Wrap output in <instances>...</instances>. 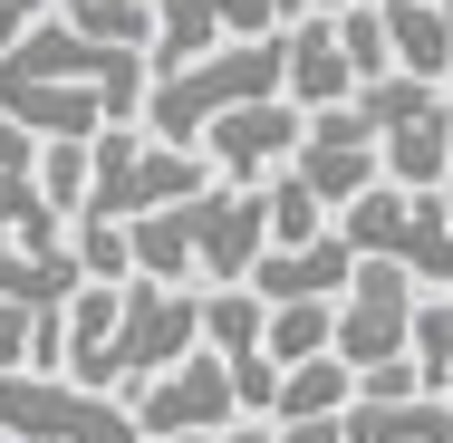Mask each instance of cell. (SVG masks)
Instances as JSON below:
<instances>
[{
	"label": "cell",
	"instance_id": "12",
	"mask_svg": "<svg viewBox=\"0 0 453 443\" xmlns=\"http://www.w3.org/2000/svg\"><path fill=\"white\" fill-rule=\"evenodd\" d=\"M280 96H289L299 116H319V106H348V96H357L348 58H338V29H328L319 10H299V19L280 29Z\"/></svg>",
	"mask_w": 453,
	"mask_h": 443
},
{
	"label": "cell",
	"instance_id": "31",
	"mask_svg": "<svg viewBox=\"0 0 453 443\" xmlns=\"http://www.w3.org/2000/svg\"><path fill=\"white\" fill-rule=\"evenodd\" d=\"M434 202H444V222H453V164H444V183H434Z\"/></svg>",
	"mask_w": 453,
	"mask_h": 443
},
{
	"label": "cell",
	"instance_id": "13",
	"mask_svg": "<svg viewBox=\"0 0 453 443\" xmlns=\"http://www.w3.org/2000/svg\"><path fill=\"white\" fill-rule=\"evenodd\" d=\"M348 270H357V251H348L338 232H319V241H299V251H261L242 289H251L261 309H289V299H338Z\"/></svg>",
	"mask_w": 453,
	"mask_h": 443
},
{
	"label": "cell",
	"instance_id": "20",
	"mask_svg": "<svg viewBox=\"0 0 453 443\" xmlns=\"http://www.w3.org/2000/svg\"><path fill=\"white\" fill-rule=\"evenodd\" d=\"M405 356H415V376H425V386L444 395V376H453V289H425V299H415Z\"/></svg>",
	"mask_w": 453,
	"mask_h": 443
},
{
	"label": "cell",
	"instance_id": "19",
	"mask_svg": "<svg viewBox=\"0 0 453 443\" xmlns=\"http://www.w3.org/2000/svg\"><path fill=\"white\" fill-rule=\"evenodd\" d=\"M49 19H68L78 39H96V49H155V0H58Z\"/></svg>",
	"mask_w": 453,
	"mask_h": 443
},
{
	"label": "cell",
	"instance_id": "23",
	"mask_svg": "<svg viewBox=\"0 0 453 443\" xmlns=\"http://www.w3.org/2000/svg\"><path fill=\"white\" fill-rule=\"evenodd\" d=\"M68 251H78V270H88V279H106V289H116V279H135L126 222H106V212H78V222H68Z\"/></svg>",
	"mask_w": 453,
	"mask_h": 443
},
{
	"label": "cell",
	"instance_id": "14",
	"mask_svg": "<svg viewBox=\"0 0 453 443\" xmlns=\"http://www.w3.org/2000/svg\"><path fill=\"white\" fill-rule=\"evenodd\" d=\"M444 164H453V96L415 106L405 126H386V135H376V174L395 183V193H434Z\"/></svg>",
	"mask_w": 453,
	"mask_h": 443
},
{
	"label": "cell",
	"instance_id": "30",
	"mask_svg": "<svg viewBox=\"0 0 453 443\" xmlns=\"http://www.w3.org/2000/svg\"><path fill=\"white\" fill-rule=\"evenodd\" d=\"M212 443H271V434H261V424H222Z\"/></svg>",
	"mask_w": 453,
	"mask_h": 443
},
{
	"label": "cell",
	"instance_id": "17",
	"mask_svg": "<svg viewBox=\"0 0 453 443\" xmlns=\"http://www.w3.org/2000/svg\"><path fill=\"white\" fill-rule=\"evenodd\" d=\"M261 232H271L261 251H299V241H319V232H338V222H328V202H319L309 183L280 164V174L261 183Z\"/></svg>",
	"mask_w": 453,
	"mask_h": 443
},
{
	"label": "cell",
	"instance_id": "21",
	"mask_svg": "<svg viewBox=\"0 0 453 443\" xmlns=\"http://www.w3.org/2000/svg\"><path fill=\"white\" fill-rule=\"evenodd\" d=\"M203 348L212 356H251L261 348V299H251V289H203Z\"/></svg>",
	"mask_w": 453,
	"mask_h": 443
},
{
	"label": "cell",
	"instance_id": "26",
	"mask_svg": "<svg viewBox=\"0 0 453 443\" xmlns=\"http://www.w3.org/2000/svg\"><path fill=\"white\" fill-rule=\"evenodd\" d=\"M49 10H58V0H0V49H19V39H29Z\"/></svg>",
	"mask_w": 453,
	"mask_h": 443
},
{
	"label": "cell",
	"instance_id": "16",
	"mask_svg": "<svg viewBox=\"0 0 453 443\" xmlns=\"http://www.w3.org/2000/svg\"><path fill=\"white\" fill-rule=\"evenodd\" d=\"M348 405H357V376L338 356H299V366H280L271 424H319V415H348Z\"/></svg>",
	"mask_w": 453,
	"mask_h": 443
},
{
	"label": "cell",
	"instance_id": "3",
	"mask_svg": "<svg viewBox=\"0 0 453 443\" xmlns=\"http://www.w3.org/2000/svg\"><path fill=\"white\" fill-rule=\"evenodd\" d=\"M338 241H348L357 261H386V270H405V279H425V289H453V222H444L434 193L366 183L357 202L338 212Z\"/></svg>",
	"mask_w": 453,
	"mask_h": 443
},
{
	"label": "cell",
	"instance_id": "15",
	"mask_svg": "<svg viewBox=\"0 0 453 443\" xmlns=\"http://www.w3.org/2000/svg\"><path fill=\"white\" fill-rule=\"evenodd\" d=\"M376 29H386L395 78H425V88L453 78V19H444V0H376Z\"/></svg>",
	"mask_w": 453,
	"mask_h": 443
},
{
	"label": "cell",
	"instance_id": "18",
	"mask_svg": "<svg viewBox=\"0 0 453 443\" xmlns=\"http://www.w3.org/2000/svg\"><path fill=\"white\" fill-rule=\"evenodd\" d=\"M328 338H338V299H289V309H261V356H271V366L328 356Z\"/></svg>",
	"mask_w": 453,
	"mask_h": 443
},
{
	"label": "cell",
	"instance_id": "4",
	"mask_svg": "<svg viewBox=\"0 0 453 443\" xmlns=\"http://www.w3.org/2000/svg\"><path fill=\"white\" fill-rule=\"evenodd\" d=\"M193 348H203V299L193 289H174V279H116V338H106V366H96V395L106 386H145V376H165Z\"/></svg>",
	"mask_w": 453,
	"mask_h": 443
},
{
	"label": "cell",
	"instance_id": "10",
	"mask_svg": "<svg viewBox=\"0 0 453 443\" xmlns=\"http://www.w3.org/2000/svg\"><path fill=\"white\" fill-rule=\"evenodd\" d=\"M299 126H309V116H299L289 96H251V106H232V116H212L193 155L212 164V183H242V193H261V183H271L280 164L299 155Z\"/></svg>",
	"mask_w": 453,
	"mask_h": 443
},
{
	"label": "cell",
	"instance_id": "27",
	"mask_svg": "<svg viewBox=\"0 0 453 443\" xmlns=\"http://www.w3.org/2000/svg\"><path fill=\"white\" fill-rule=\"evenodd\" d=\"M29 155H39V145H29V135H19L10 116H0V174H29Z\"/></svg>",
	"mask_w": 453,
	"mask_h": 443
},
{
	"label": "cell",
	"instance_id": "11",
	"mask_svg": "<svg viewBox=\"0 0 453 443\" xmlns=\"http://www.w3.org/2000/svg\"><path fill=\"white\" fill-rule=\"evenodd\" d=\"M289 174H299L319 202H328V222L357 202L366 183H386V174H376V135L357 126V106H319V116L299 126V155H289Z\"/></svg>",
	"mask_w": 453,
	"mask_h": 443
},
{
	"label": "cell",
	"instance_id": "24",
	"mask_svg": "<svg viewBox=\"0 0 453 443\" xmlns=\"http://www.w3.org/2000/svg\"><path fill=\"white\" fill-rule=\"evenodd\" d=\"M328 29H338V58H348V78H395V58H386V29H376V10H338V19H328Z\"/></svg>",
	"mask_w": 453,
	"mask_h": 443
},
{
	"label": "cell",
	"instance_id": "8",
	"mask_svg": "<svg viewBox=\"0 0 453 443\" xmlns=\"http://www.w3.org/2000/svg\"><path fill=\"white\" fill-rule=\"evenodd\" d=\"M299 19V0H155V49H145V68L165 78V68H193V58H212V49H232V39H271Z\"/></svg>",
	"mask_w": 453,
	"mask_h": 443
},
{
	"label": "cell",
	"instance_id": "32",
	"mask_svg": "<svg viewBox=\"0 0 453 443\" xmlns=\"http://www.w3.org/2000/svg\"><path fill=\"white\" fill-rule=\"evenodd\" d=\"M155 443H203V434H155Z\"/></svg>",
	"mask_w": 453,
	"mask_h": 443
},
{
	"label": "cell",
	"instance_id": "22",
	"mask_svg": "<svg viewBox=\"0 0 453 443\" xmlns=\"http://www.w3.org/2000/svg\"><path fill=\"white\" fill-rule=\"evenodd\" d=\"M29 183H39V202H49L58 222H78V212H88V145H39V155H29Z\"/></svg>",
	"mask_w": 453,
	"mask_h": 443
},
{
	"label": "cell",
	"instance_id": "28",
	"mask_svg": "<svg viewBox=\"0 0 453 443\" xmlns=\"http://www.w3.org/2000/svg\"><path fill=\"white\" fill-rule=\"evenodd\" d=\"M271 443H348V434H338V415H319V424H280Z\"/></svg>",
	"mask_w": 453,
	"mask_h": 443
},
{
	"label": "cell",
	"instance_id": "1",
	"mask_svg": "<svg viewBox=\"0 0 453 443\" xmlns=\"http://www.w3.org/2000/svg\"><path fill=\"white\" fill-rule=\"evenodd\" d=\"M145 78L155 68L135 49H96L68 19H39L19 49H0V116L29 145H96L145 106Z\"/></svg>",
	"mask_w": 453,
	"mask_h": 443
},
{
	"label": "cell",
	"instance_id": "9",
	"mask_svg": "<svg viewBox=\"0 0 453 443\" xmlns=\"http://www.w3.org/2000/svg\"><path fill=\"white\" fill-rule=\"evenodd\" d=\"M126 415H135V434H145V443H155V434H203V443H212L222 424H242L232 376H222V356H212V348H193V356H174L165 376H145Z\"/></svg>",
	"mask_w": 453,
	"mask_h": 443
},
{
	"label": "cell",
	"instance_id": "6",
	"mask_svg": "<svg viewBox=\"0 0 453 443\" xmlns=\"http://www.w3.org/2000/svg\"><path fill=\"white\" fill-rule=\"evenodd\" d=\"M165 222H174V251H183V279H212V289H242L251 261H261V193H242V183H203L193 202H165Z\"/></svg>",
	"mask_w": 453,
	"mask_h": 443
},
{
	"label": "cell",
	"instance_id": "33",
	"mask_svg": "<svg viewBox=\"0 0 453 443\" xmlns=\"http://www.w3.org/2000/svg\"><path fill=\"white\" fill-rule=\"evenodd\" d=\"M444 19H453V0H444Z\"/></svg>",
	"mask_w": 453,
	"mask_h": 443
},
{
	"label": "cell",
	"instance_id": "5",
	"mask_svg": "<svg viewBox=\"0 0 453 443\" xmlns=\"http://www.w3.org/2000/svg\"><path fill=\"white\" fill-rule=\"evenodd\" d=\"M0 443H145L116 395H88L68 376L0 366Z\"/></svg>",
	"mask_w": 453,
	"mask_h": 443
},
{
	"label": "cell",
	"instance_id": "29",
	"mask_svg": "<svg viewBox=\"0 0 453 443\" xmlns=\"http://www.w3.org/2000/svg\"><path fill=\"white\" fill-rule=\"evenodd\" d=\"M299 10H319V19H338V10H376V0H299Z\"/></svg>",
	"mask_w": 453,
	"mask_h": 443
},
{
	"label": "cell",
	"instance_id": "7",
	"mask_svg": "<svg viewBox=\"0 0 453 443\" xmlns=\"http://www.w3.org/2000/svg\"><path fill=\"white\" fill-rule=\"evenodd\" d=\"M405 328H415V279L386 270V261H357L348 289H338V338H328V356H338L348 376L395 366V356H405Z\"/></svg>",
	"mask_w": 453,
	"mask_h": 443
},
{
	"label": "cell",
	"instance_id": "2",
	"mask_svg": "<svg viewBox=\"0 0 453 443\" xmlns=\"http://www.w3.org/2000/svg\"><path fill=\"white\" fill-rule=\"evenodd\" d=\"M203 183H212V164L193 145H155L135 116L88 145V212H106V222H145L165 202H193Z\"/></svg>",
	"mask_w": 453,
	"mask_h": 443
},
{
	"label": "cell",
	"instance_id": "25",
	"mask_svg": "<svg viewBox=\"0 0 453 443\" xmlns=\"http://www.w3.org/2000/svg\"><path fill=\"white\" fill-rule=\"evenodd\" d=\"M222 376H232V405H242V415H271V395H280V366L261 348L251 356H222Z\"/></svg>",
	"mask_w": 453,
	"mask_h": 443
}]
</instances>
